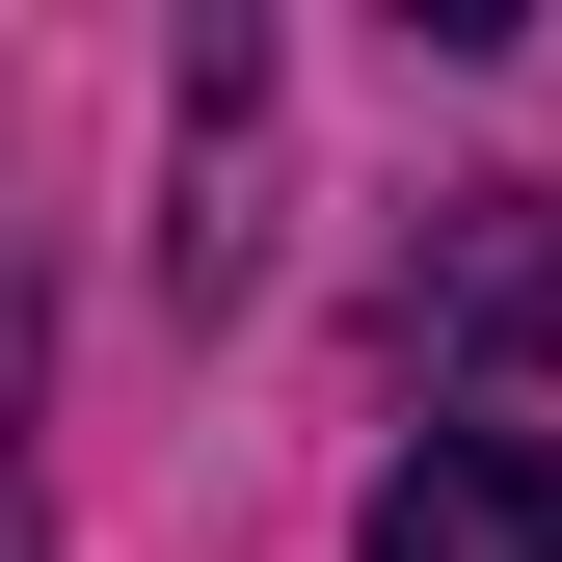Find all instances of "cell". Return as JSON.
I'll list each match as a JSON object with an SVG mask.
<instances>
[{
    "label": "cell",
    "instance_id": "6da1fadb",
    "mask_svg": "<svg viewBox=\"0 0 562 562\" xmlns=\"http://www.w3.org/2000/svg\"><path fill=\"white\" fill-rule=\"evenodd\" d=\"M375 562H562V456L536 429H429L375 482Z\"/></svg>",
    "mask_w": 562,
    "mask_h": 562
},
{
    "label": "cell",
    "instance_id": "7a4b0ae2",
    "mask_svg": "<svg viewBox=\"0 0 562 562\" xmlns=\"http://www.w3.org/2000/svg\"><path fill=\"white\" fill-rule=\"evenodd\" d=\"M456 322H562V241L509 215V188H482V241H456Z\"/></svg>",
    "mask_w": 562,
    "mask_h": 562
},
{
    "label": "cell",
    "instance_id": "3957f363",
    "mask_svg": "<svg viewBox=\"0 0 562 562\" xmlns=\"http://www.w3.org/2000/svg\"><path fill=\"white\" fill-rule=\"evenodd\" d=\"M0 562H27V215H0Z\"/></svg>",
    "mask_w": 562,
    "mask_h": 562
}]
</instances>
